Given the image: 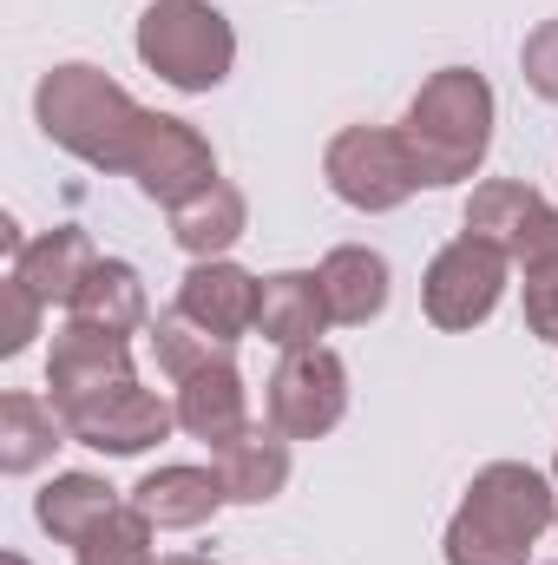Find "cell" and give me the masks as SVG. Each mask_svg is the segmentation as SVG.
<instances>
[{"label": "cell", "mask_w": 558, "mask_h": 565, "mask_svg": "<svg viewBox=\"0 0 558 565\" xmlns=\"http://www.w3.org/2000/svg\"><path fill=\"white\" fill-rule=\"evenodd\" d=\"M558 526V480L526 460H493L466 480L447 520V565H533V546Z\"/></svg>", "instance_id": "1"}, {"label": "cell", "mask_w": 558, "mask_h": 565, "mask_svg": "<svg viewBox=\"0 0 558 565\" xmlns=\"http://www.w3.org/2000/svg\"><path fill=\"white\" fill-rule=\"evenodd\" d=\"M33 119L66 158L93 171H132V151L144 132V106L93 60H60L33 86Z\"/></svg>", "instance_id": "2"}, {"label": "cell", "mask_w": 558, "mask_h": 565, "mask_svg": "<svg viewBox=\"0 0 558 565\" xmlns=\"http://www.w3.org/2000/svg\"><path fill=\"white\" fill-rule=\"evenodd\" d=\"M493 126H500V99H493L486 73H473V66L427 73L420 93L408 99V113H401V139H408L420 184L427 191L466 184L493 151Z\"/></svg>", "instance_id": "3"}, {"label": "cell", "mask_w": 558, "mask_h": 565, "mask_svg": "<svg viewBox=\"0 0 558 565\" xmlns=\"http://www.w3.org/2000/svg\"><path fill=\"white\" fill-rule=\"evenodd\" d=\"M132 46L171 93H217L237 66V26L211 0H151Z\"/></svg>", "instance_id": "4"}, {"label": "cell", "mask_w": 558, "mask_h": 565, "mask_svg": "<svg viewBox=\"0 0 558 565\" xmlns=\"http://www.w3.org/2000/svg\"><path fill=\"white\" fill-rule=\"evenodd\" d=\"M322 178L362 217L401 211L420 191V171H415V158H408L401 126H342L329 139V151H322Z\"/></svg>", "instance_id": "5"}, {"label": "cell", "mask_w": 558, "mask_h": 565, "mask_svg": "<svg viewBox=\"0 0 558 565\" xmlns=\"http://www.w3.org/2000/svg\"><path fill=\"white\" fill-rule=\"evenodd\" d=\"M506 282H513V257H506L500 244L460 231L453 244L433 250V264H427V277H420V309H427L433 329L466 335V329H480V322L506 302Z\"/></svg>", "instance_id": "6"}, {"label": "cell", "mask_w": 558, "mask_h": 565, "mask_svg": "<svg viewBox=\"0 0 558 565\" xmlns=\"http://www.w3.org/2000/svg\"><path fill=\"white\" fill-rule=\"evenodd\" d=\"M264 415L270 427H282L289 440H322L335 434L348 415V362L335 349H289L264 388Z\"/></svg>", "instance_id": "7"}, {"label": "cell", "mask_w": 558, "mask_h": 565, "mask_svg": "<svg viewBox=\"0 0 558 565\" xmlns=\"http://www.w3.org/2000/svg\"><path fill=\"white\" fill-rule=\"evenodd\" d=\"M126 382H139L126 335L86 329V322H73V316H66V329H53V342H46V402H53L66 422L86 415L93 402H106V395L126 388Z\"/></svg>", "instance_id": "8"}, {"label": "cell", "mask_w": 558, "mask_h": 565, "mask_svg": "<svg viewBox=\"0 0 558 565\" xmlns=\"http://www.w3.org/2000/svg\"><path fill=\"white\" fill-rule=\"evenodd\" d=\"M126 178L139 184L151 204L178 211L184 198H197L204 184H217V151H211V139L191 119L144 113V132H139V151H132V171Z\"/></svg>", "instance_id": "9"}, {"label": "cell", "mask_w": 558, "mask_h": 565, "mask_svg": "<svg viewBox=\"0 0 558 565\" xmlns=\"http://www.w3.org/2000/svg\"><path fill=\"white\" fill-rule=\"evenodd\" d=\"M66 427H73L79 447H93V454H106V460H132V454H151L158 440H171L178 402H164V395H151L139 382H126V388H112L106 402H93L86 415H73Z\"/></svg>", "instance_id": "10"}, {"label": "cell", "mask_w": 558, "mask_h": 565, "mask_svg": "<svg viewBox=\"0 0 558 565\" xmlns=\"http://www.w3.org/2000/svg\"><path fill=\"white\" fill-rule=\"evenodd\" d=\"M257 296H264V277H250L244 264L230 257H211V264H191L184 282H178V316H191L211 342H244L257 335Z\"/></svg>", "instance_id": "11"}, {"label": "cell", "mask_w": 558, "mask_h": 565, "mask_svg": "<svg viewBox=\"0 0 558 565\" xmlns=\"http://www.w3.org/2000/svg\"><path fill=\"white\" fill-rule=\"evenodd\" d=\"M178 427L191 440H204L211 454L250 427V388H244V369L230 362V349H217L191 382H178Z\"/></svg>", "instance_id": "12"}, {"label": "cell", "mask_w": 558, "mask_h": 565, "mask_svg": "<svg viewBox=\"0 0 558 565\" xmlns=\"http://www.w3.org/2000/svg\"><path fill=\"white\" fill-rule=\"evenodd\" d=\"M132 507H139L158 533H197V526H211L217 507H230V500H224L217 467L171 460V467H151L139 487H132Z\"/></svg>", "instance_id": "13"}, {"label": "cell", "mask_w": 558, "mask_h": 565, "mask_svg": "<svg viewBox=\"0 0 558 565\" xmlns=\"http://www.w3.org/2000/svg\"><path fill=\"white\" fill-rule=\"evenodd\" d=\"M211 467H217L230 507H270L289 487V434L270 422H250L237 440H224L211 454Z\"/></svg>", "instance_id": "14"}, {"label": "cell", "mask_w": 558, "mask_h": 565, "mask_svg": "<svg viewBox=\"0 0 558 565\" xmlns=\"http://www.w3.org/2000/svg\"><path fill=\"white\" fill-rule=\"evenodd\" d=\"M93 264H99L93 237H86L79 224H53V231H40V237L7 264V277H20L46 309H73V296L86 289Z\"/></svg>", "instance_id": "15"}, {"label": "cell", "mask_w": 558, "mask_h": 565, "mask_svg": "<svg viewBox=\"0 0 558 565\" xmlns=\"http://www.w3.org/2000/svg\"><path fill=\"white\" fill-rule=\"evenodd\" d=\"M315 277H322L329 322H342V329L375 322V316L388 309V296H395V270H388V257L368 250V244H335V250L315 264Z\"/></svg>", "instance_id": "16"}, {"label": "cell", "mask_w": 558, "mask_h": 565, "mask_svg": "<svg viewBox=\"0 0 558 565\" xmlns=\"http://www.w3.org/2000/svg\"><path fill=\"white\" fill-rule=\"evenodd\" d=\"M244 231H250V198H244L230 178L204 184L197 198H184V204L171 211V244H178L191 264L230 257V250L244 244Z\"/></svg>", "instance_id": "17"}, {"label": "cell", "mask_w": 558, "mask_h": 565, "mask_svg": "<svg viewBox=\"0 0 558 565\" xmlns=\"http://www.w3.org/2000/svg\"><path fill=\"white\" fill-rule=\"evenodd\" d=\"M329 329V302H322V277L315 270H277L264 277V296H257V335L270 349H315Z\"/></svg>", "instance_id": "18"}, {"label": "cell", "mask_w": 558, "mask_h": 565, "mask_svg": "<svg viewBox=\"0 0 558 565\" xmlns=\"http://www.w3.org/2000/svg\"><path fill=\"white\" fill-rule=\"evenodd\" d=\"M66 415L53 408V402H40V395H26V388H13V395H0V473L7 480H26V473H40L46 460H53V447H66Z\"/></svg>", "instance_id": "19"}, {"label": "cell", "mask_w": 558, "mask_h": 565, "mask_svg": "<svg viewBox=\"0 0 558 565\" xmlns=\"http://www.w3.org/2000/svg\"><path fill=\"white\" fill-rule=\"evenodd\" d=\"M73 322H86V329H106V335H139L151 329V296H144V277L126 264V257H99L93 264V277L86 289L73 296V309H66Z\"/></svg>", "instance_id": "20"}, {"label": "cell", "mask_w": 558, "mask_h": 565, "mask_svg": "<svg viewBox=\"0 0 558 565\" xmlns=\"http://www.w3.org/2000/svg\"><path fill=\"white\" fill-rule=\"evenodd\" d=\"M126 500H119V487L112 480H99V473H53L40 493H33V520H40V533H53L60 546H79L106 513H119Z\"/></svg>", "instance_id": "21"}, {"label": "cell", "mask_w": 558, "mask_h": 565, "mask_svg": "<svg viewBox=\"0 0 558 565\" xmlns=\"http://www.w3.org/2000/svg\"><path fill=\"white\" fill-rule=\"evenodd\" d=\"M539 204H546V198H539L526 178H486V184H473V198H466V231L486 237V244H500V250L513 257V244H519V231H526V217H533Z\"/></svg>", "instance_id": "22"}, {"label": "cell", "mask_w": 558, "mask_h": 565, "mask_svg": "<svg viewBox=\"0 0 558 565\" xmlns=\"http://www.w3.org/2000/svg\"><path fill=\"white\" fill-rule=\"evenodd\" d=\"M151 540H158V526L126 500L119 513H106V520L73 546V565H158V546H151Z\"/></svg>", "instance_id": "23"}, {"label": "cell", "mask_w": 558, "mask_h": 565, "mask_svg": "<svg viewBox=\"0 0 558 565\" xmlns=\"http://www.w3.org/2000/svg\"><path fill=\"white\" fill-rule=\"evenodd\" d=\"M144 335H151V355H158V369H164L171 382H191V375L224 349V342H211V335H204L191 316H178V309L151 316V329H144Z\"/></svg>", "instance_id": "24"}, {"label": "cell", "mask_w": 558, "mask_h": 565, "mask_svg": "<svg viewBox=\"0 0 558 565\" xmlns=\"http://www.w3.org/2000/svg\"><path fill=\"white\" fill-rule=\"evenodd\" d=\"M40 316H46V302L26 282L20 277L0 282V355H26L33 335H40Z\"/></svg>", "instance_id": "25"}, {"label": "cell", "mask_w": 558, "mask_h": 565, "mask_svg": "<svg viewBox=\"0 0 558 565\" xmlns=\"http://www.w3.org/2000/svg\"><path fill=\"white\" fill-rule=\"evenodd\" d=\"M519 73H526V86L558 106V20H539L533 33H526V46H519Z\"/></svg>", "instance_id": "26"}, {"label": "cell", "mask_w": 558, "mask_h": 565, "mask_svg": "<svg viewBox=\"0 0 558 565\" xmlns=\"http://www.w3.org/2000/svg\"><path fill=\"white\" fill-rule=\"evenodd\" d=\"M513 264H519L526 277L558 270V204H539V211L526 217V231H519V244H513Z\"/></svg>", "instance_id": "27"}, {"label": "cell", "mask_w": 558, "mask_h": 565, "mask_svg": "<svg viewBox=\"0 0 558 565\" xmlns=\"http://www.w3.org/2000/svg\"><path fill=\"white\" fill-rule=\"evenodd\" d=\"M526 329H533L539 342H552V349H558V270L526 277Z\"/></svg>", "instance_id": "28"}, {"label": "cell", "mask_w": 558, "mask_h": 565, "mask_svg": "<svg viewBox=\"0 0 558 565\" xmlns=\"http://www.w3.org/2000/svg\"><path fill=\"white\" fill-rule=\"evenodd\" d=\"M158 565H217V559H197V553H171V559H158Z\"/></svg>", "instance_id": "29"}, {"label": "cell", "mask_w": 558, "mask_h": 565, "mask_svg": "<svg viewBox=\"0 0 558 565\" xmlns=\"http://www.w3.org/2000/svg\"><path fill=\"white\" fill-rule=\"evenodd\" d=\"M0 565H26V559H20V553H0Z\"/></svg>", "instance_id": "30"}, {"label": "cell", "mask_w": 558, "mask_h": 565, "mask_svg": "<svg viewBox=\"0 0 558 565\" xmlns=\"http://www.w3.org/2000/svg\"><path fill=\"white\" fill-rule=\"evenodd\" d=\"M552 480H558V447H552Z\"/></svg>", "instance_id": "31"}]
</instances>
